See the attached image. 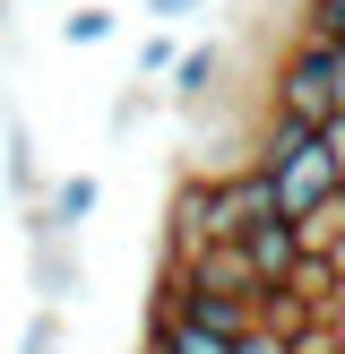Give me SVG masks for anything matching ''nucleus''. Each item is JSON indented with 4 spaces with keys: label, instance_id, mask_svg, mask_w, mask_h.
I'll return each instance as SVG.
<instances>
[{
    "label": "nucleus",
    "instance_id": "nucleus-14",
    "mask_svg": "<svg viewBox=\"0 0 345 354\" xmlns=\"http://www.w3.org/2000/svg\"><path fill=\"white\" fill-rule=\"evenodd\" d=\"M199 9H207V0H147L155 26H181V17H199Z\"/></svg>",
    "mask_w": 345,
    "mask_h": 354
},
{
    "label": "nucleus",
    "instance_id": "nucleus-1",
    "mask_svg": "<svg viewBox=\"0 0 345 354\" xmlns=\"http://www.w3.org/2000/svg\"><path fill=\"white\" fill-rule=\"evenodd\" d=\"M250 165L268 173V190H276V216H285V225L319 216V207L345 190V173H337V156H328V138H319V130H302V121H285V113H268V130H259Z\"/></svg>",
    "mask_w": 345,
    "mask_h": 354
},
{
    "label": "nucleus",
    "instance_id": "nucleus-5",
    "mask_svg": "<svg viewBox=\"0 0 345 354\" xmlns=\"http://www.w3.org/2000/svg\"><path fill=\"white\" fill-rule=\"evenodd\" d=\"M181 277L207 286V294H241V303H259V277H250V259H241V242H207V251H190Z\"/></svg>",
    "mask_w": 345,
    "mask_h": 354
},
{
    "label": "nucleus",
    "instance_id": "nucleus-13",
    "mask_svg": "<svg viewBox=\"0 0 345 354\" xmlns=\"http://www.w3.org/2000/svg\"><path fill=\"white\" fill-rule=\"evenodd\" d=\"M233 354H293V337H285L276 320H250V328L233 337Z\"/></svg>",
    "mask_w": 345,
    "mask_h": 354
},
{
    "label": "nucleus",
    "instance_id": "nucleus-12",
    "mask_svg": "<svg viewBox=\"0 0 345 354\" xmlns=\"http://www.w3.org/2000/svg\"><path fill=\"white\" fill-rule=\"evenodd\" d=\"M17 354H61V311H34V320H26V337H17Z\"/></svg>",
    "mask_w": 345,
    "mask_h": 354
},
{
    "label": "nucleus",
    "instance_id": "nucleus-9",
    "mask_svg": "<svg viewBox=\"0 0 345 354\" xmlns=\"http://www.w3.org/2000/svg\"><path fill=\"white\" fill-rule=\"evenodd\" d=\"M61 44H78V52H95V44H112V9H95V0H78V9L61 17Z\"/></svg>",
    "mask_w": 345,
    "mask_h": 354
},
{
    "label": "nucleus",
    "instance_id": "nucleus-11",
    "mask_svg": "<svg viewBox=\"0 0 345 354\" xmlns=\"http://www.w3.org/2000/svg\"><path fill=\"white\" fill-rule=\"evenodd\" d=\"M302 44H345V0H302Z\"/></svg>",
    "mask_w": 345,
    "mask_h": 354
},
{
    "label": "nucleus",
    "instance_id": "nucleus-8",
    "mask_svg": "<svg viewBox=\"0 0 345 354\" xmlns=\"http://www.w3.org/2000/svg\"><path fill=\"white\" fill-rule=\"evenodd\" d=\"M147 354H233L224 337H207V328L190 320H164V311H147Z\"/></svg>",
    "mask_w": 345,
    "mask_h": 354
},
{
    "label": "nucleus",
    "instance_id": "nucleus-3",
    "mask_svg": "<svg viewBox=\"0 0 345 354\" xmlns=\"http://www.w3.org/2000/svg\"><path fill=\"white\" fill-rule=\"evenodd\" d=\"M241 259H250V277H259V294H285L293 286V268H302V234H293L285 216H268V225H250V234H241Z\"/></svg>",
    "mask_w": 345,
    "mask_h": 354
},
{
    "label": "nucleus",
    "instance_id": "nucleus-16",
    "mask_svg": "<svg viewBox=\"0 0 345 354\" xmlns=\"http://www.w3.org/2000/svg\"><path fill=\"white\" fill-rule=\"evenodd\" d=\"M0 26H9V0H0Z\"/></svg>",
    "mask_w": 345,
    "mask_h": 354
},
{
    "label": "nucleus",
    "instance_id": "nucleus-4",
    "mask_svg": "<svg viewBox=\"0 0 345 354\" xmlns=\"http://www.w3.org/2000/svg\"><path fill=\"white\" fill-rule=\"evenodd\" d=\"M26 277H34V294H43L52 311H61V303H78V242L34 234V242H26Z\"/></svg>",
    "mask_w": 345,
    "mask_h": 354
},
{
    "label": "nucleus",
    "instance_id": "nucleus-15",
    "mask_svg": "<svg viewBox=\"0 0 345 354\" xmlns=\"http://www.w3.org/2000/svg\"><path fill=\"white\" fill-rule=\"evenodd\" d=\"M328 86H337V113H345V44H328Z\"/></svg>",
    "mask_w": 345,
    "mask_h": 354
},
{
    "label": "nucleus",
    "instance_id": "nucleus-6",
    "mask_svg": "<svg viewBox=\"0 0 345 354\" xmlns=\"http://www.w3.org/2000/svg\"><path fill=\"white\" fill-rule=\"evenodd\" d=\"M0 182H9V199L17 207H43L52 199V182H43V165H34V130H26V113H9V138H0Z\"/></svg>",
    "mask_w": 345,
    "mask_h": 354
},
{
    "label": "nucleus",
    "instance_id": "nucleus-2",
    "mask_svg": "<svg viewBox=\"0 0 345 354\" xmlns=\"http://www.w3.org/2000/svg\"><path fill=\"white\" fill-rule=\"evenodd\" d=\"M268 113L302 121V130H328V121H337V86H328V44H302V35H293V52L276 61V78H268Z\"/></svg>",
    "mask_w": 345,
    "mask_h": 354
},
{
    "label": "nucleus",
    "instance_id": "nucleus-7",
    "mask_svg": "<svg viewBox=\"0 0 345 354\" xmlns=\"http://www.w3.org/2000/svg\"><path fill=\"white\" fill-rule=\"evenodd\" d=\"M216 78H224V44H190L181 69L164 78V95L181 104V113H207V104H216Z\"/></svg>",
    "mask_w": 345,
    "mask_h": 354
},
{
    "label": "nucleus",
    "instance_id": "nucleus-10",
    "mask_svg": "<svg viewBox=\"0 0 345 354\" xmlns=\"http://www.w3.org/2000/svg\"><path fill=\"white\" fill-rule=\"evenodd\" d=\"M181 69V44H172V26H155L147 44H138V86H155V78H172Z\"/></svg>",
    "mask_w": 345,
    "mask_h": 354
}]
</instances>
